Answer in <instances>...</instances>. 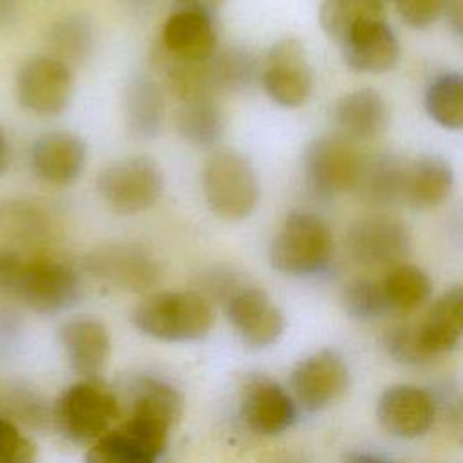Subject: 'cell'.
I'll return each mask as SVG.
<instances>
[{"mask_svg":"<svg viewBox=\"0 0 463 463\" xmlns=\"http://www.w3.org/2000/svg\"><path fill=\"white\" fill-rule=\"evenodd\" d=\"M405 168L407 163L394 154L360 157L356 179L351 190L364 203L373 206L396 204L403 201Z\"/></svg>","mask_w":463,"mask_h":463,"instance_id":"21","label":"cell"},{"mask_svg":"<svg viewBox=\"0 0 463 463\" xmlns=\"http://www.w3.org/2000/svg\"><path fill=\"white\" fill-rule=\"evenodd\" d=\"M333 235L324 219L311 212L286 217L269 246V262L286 275L320 273L331 260Z\"/></svg>","mask_w":463,"mask_h":463,"instance_id":"4","label":"cell"},{"mask_svg":"<svg viewBox=\"0 0 463 463\" xmlns=\"http://www.w3.org/2000/svg\"><path fill=\"white\" fill-rule=\"evenodd\" d=\"M123 114L127 128L134 137L150 139L157 136L165 116L159 85L148 76L132 78L125 89Z\"/></svg>","mask_w":463,"mask_h":463,"instance_id":"24","label":"cell"},{"mask_svg":"<svg viewBox=\"0 0 463 463\" xmlns=\"http://www.w3.org/2000/svg\"><path fill=\"white\" fill-rule=\"evenodd\" d=\"M49 54L61 60L69 67L89 58L94 47V31L89 20L69 16L56 22L47 36Z\"/></svg>","mask_w":463,"mask_h":463,"instance_id":"29","label":"cell"},{"mask_svg":"<svg viewBox=\"0 0 463 463\" xmlns=\"http://www.w3.org/2000/svg\"><path fill=\"white\" fill-rule=\"evenodd\" d=\"M241 416L251 432L277 436L295 423L297 405L279 383L255 378L242 391Z\"/></svg>","mask_w":463,"mask_h":463,"instance_id":"16","label":"cell"},{"mask_svg":"<svg viewBox=\"0 0 463 463\" xmlns=\"http://www.w3.org/2000/svg\"><path fill=\"white\" fill-rule=\"evenodd\" d=\"M58 342L69 365L81 378H98L110 356V336L103 322L90 317H76L58 329Z\"/></svg>","mask_w":463,"mask_h":463,"instance_id":"17","label":"cell"},{"mask_svg":"<svg viewBox=\"0 0 463 463\" xmlns=\"http://www.w3.org/2000/svg\"><path fill=\"white\" fill-rule=\"evenodd\" d=\"M87 148L80 136L72 132H47L31 146V170L49 186H67L83 172Z\"/></svg>","mask_w":463,"mask_h":463,"instance_id":"15","label":"cell"},{"mask_svg":"<svg viewBox=\"0 0 463 463\" xmlns=\"http://www.w3.org/2000/svg\"><path fill=\"white\" fill-rule=\"evenodd\" d=\"M349 385V369L335 349H320L300 360L291 373V391L306 411H322L338 402Z\"/></svg>","mask_w":463,"mask_h":463,"instance_id":"12","label":"cell"},{"mask_svg":"<svg viewBox=\"0 0 463 463\" xmlns=\"http://www.w3.org/2000/svg\"><path fill=\"white\" fill-rule=\"evenodd\" d=\"M454 188V170L439 156H420L407 163L403 201L416 210L443 204Z\"/></svg>","mask_w":463,"mask_h":463,"instance_id":"23","label":"cell"},{"mask_svg":"<svg viewBox=\"0 0 463 463\" xmlns=\"http://www.w3.org/2000/svg\"><path fill=\"white\" fill-rule=\"evenodd\" d=\"M175 127L183 139L195 146L215 145L224 132V116L212 94H199L181 99L175 114Z\"/></svg>","mask_w":463,"mask_h":463,"instance_id":"25","label":"cell"},{"mask_svg":"<svg viewBox=\"0 0 463 463\" xmlns=\"http://www.w3.org/2000/svg\"><path fill=\"white\" fill-rule=\"evenodd\" d=\"M358 152L344 136H320L304 152V177L309 192L331 199L353 188L358 165Z\"/></svg>","mask_w":463,"mask_h":463,"instance_id":"9","label":"cell"},{"mask_svg":"<svg viewBox=\"0 0 463 463\" xmlns=\"http://www.w3.org/2000/svg\"><path fill=\"white\" fill-rule=\"evenodd\" d=\"M376 416L391 436L412 439L425 434L434 423L436 400L421 387L398 383L383 391L376 403Z\"/></svg>","mask_w":463,"mask_h":463,"instance_id":"14","label":"cell"},{"mask_svg":"<svg viewBox=\"0 0 463 463\" xmlns=\"http://www.w3.org/2000/svg\"><path fill=\"white\" fill-rule=\"evenodd\" d=\"M382 18L385 4L380 0H322L318 7L320 27L336 45L364 24Z\"/></svg>","mask_w":463,"mask_h":463,"instance_id":"27","label":"cell"},{"mask_svg":"<svg viewBox=\"0 0 463 463\" xmlns=\"http://www.w3.org/2000/svg\"><path fill=\"white\" fill-rule=\"evenodd\" d=\"M344 311L356 320H373L391 311L382 282L354 279L347 282L340 297Z\"/></svg>","mask_w":463,"mask_h":463,"instance_id":"31","label":"cell"},{"mask_svg":"<svg viewBox=\"0 0 463 463\" xmlns=\"http://www.w3.org/2000/svg\"><path fill=\"white\" fill-rule=\"evenodd\" d=\"M259 76L268 98L280 107H300L311 96V67L298 38L286 36L275 42L266 54Z\"/></svg>","mask_w":463,"mask_h":463,"instance_id":"8","label":"cell"},{"mask_svg":"<svg viewBox=\"0 0 463 463\" xmlns=\"http://www.w3.org/2000/svg\"><path fill=\"white\" fill-rule=\"evenodd\" d=\"M257 58L242 47L213 51L206 58V76L212 92H241L253 85L259 76Z\"/></svg>","mask_w":463,"mask_h":463,"instance_id":"26","label":"cell"},{"mask_svg":"<svg viewBox=\"0 0 463 463\" xmlns=\"http://www.w3.org/2000/svg\"><path fill=\"white\" fill-rule=\"evenodd\" d=\"M380 2H382V4H385V2H387V0H380Z\"/></svg>","mask_w":463,"mask_h":463,"instance_id":"39","label":"cell"},{"mask_svg":"<svg viewBox=\"0 0 463 463\" xmlns=\"http://www.w3.org/2000/svg\"><path fill=\"white\" fill-rule=\"evenodd\" d=\"M425 109L429 116L449 130H459L463 125V78L459 72L436 76L425 92Z\"/></svg>","mask_w":463,"mask_h":463,"instance_id":"28","label":"cell"},{"mask_svg":"<svg viewBox=\"0 0 463 463\" xmlns=\"http://www.w3.org/2000/svg\"><path fill=\"white\" fill-rule=\"evenodd\" d=\"M118 416V398L98 378H83L69 385L52 405V423L72 443H92Z\"/></svg>","mask_w":463,"mask_h":463,"instance_id":"3","label":"cell"},{"mask_svg":"<svg viewBox=\"0 0 463 463\" xmlns=\"http://www.w3.org/2000/svg\"><path fill=\"white\" fill-rule=\"evenodd\" d=\"M391 311H412L420 307L432 291L429 275L412 264H398L382 280Z\"/></svg>","mask_w":463,"mask_h":463,"instance_id":"30","label":"cell"},{"mask_svg":"<svg viewBox=\"0 0 463 463\" xmlns=\"http://www.w3.org/2000/svg\"><path fill=\"white\" fill-rule=\"evenodd\" d=\"M226 315L241 340L250 347H268L284 333V315L264 289L242 286L230 293Z\"/></svg>","mask_w":463,"mask_h":463,"instance_id":"13","label":"cell"},{"mask_svg":"<svg viewBox=\"0 0 463 463\" xmlns=\"http://www.w3.org/2000/svg\"><path fill=\"white\" fill-rule=\"evenodd\" d=\"M383 345L387 353L407 365H421L430 362V358L421 351L414 324H398L385 331Z\"/></svg>","mask_w":463,"mask_h":463,"instance_id":"33","label":"cell"},{"mask_svg":"<svg viewBox=\"0 0 463 463\" xmlns=\"http://www.w3.org/2000/svg\"><path fill=\"white\" fill-rule=\"evenodd\" d=\"M85 269L110 286L141 293L154 288L161 277L157 260L136 244H103L85 257Z\"/></svg>","mask_w":463,"mask_h":463,"instance_id":"11","label":"cell"},{"mask_svg":"<svg viewBox=\"0 0 463 463\" xmlns=\"http://www.w3.org/2000/svg\"><path fill=\"white\" fill-rule=\"evenodd\" d=\"M34 458V441L22 432L18 423L0 418V463H29Z\"/></svg>","mask_w":463,"mask_h":463,"instance_id":"34","label":"cell"},{"mask_svg":"<svg viewBox=\"0 0 463 463\" xmlns=\"http://www.w3.org/2000/svg\"><path fill=\"white\" fill-rule=\"evenodd\" d=\"M159 47L179 60H206L217 49V33L212 14L177 9L166 18L161 29Z\"/></svg>","mask_w":463,"mask_h":463,"instance_id":"19","label":"cell"},{"mask_svg":"<svg viewBox=\"0 0 463 463\" xmlns=\"http://www.w3.org/2000/svg\"><path fill=\"white\" fill-rule=\"evenodd\" d=\"M345 248L362 266H389L411 251L407 226L389 215H367L353 221L345 233Z\"/></svg>","mask_w":463,"mask_h":463,"instance_id":"10","label":"cell"},{"mask_svg":"<svg viewBox=\"0 0 463 463\" xmlns=\"http://www.w3.org/2000/svg\"><path fill=\"white\" fill-rule=\"evenodd\" d=\"M72 90V69L51 54L25 60L14 76L16 101L34 116L61 114L71 103Z\"/></svg>","mask_w":463,"mask_h":463,"instance_id":"6","label":"cell"},{"mask_svg":"<svg viewBox=\"0 0 463 463\" xmlns=\"http://www.w3.org/2000/svg\"><path fill=\"white\" fill-rule=\"evenodd\" d=\"M441 14H445L450 31L456 36H461V31H463V0H445Z\"/></svg>","mask_w":463,"mask_h":463,"instance_id":"36","label":"cell"},{"mask_svg":"<svg viewBox=\"0 0 463 463\" xmlns=\"http://www.w3.org/2000/svg\"><path fill=\"white\" fill-rule=\"evenodd\" d=\"M414 327L420 347L430 360L452 351L459 344L463 333L461 286H452L438 297Z\"/></svg>","mask_w":463,"mask_h":463,"instance_id":"20","label":"cell"},{"mask_svg":"<svg viewBox=\"0 0 463 463\" xmlns=\"http://www.w3.org/2000/svg\"><path fill=\"white\" fill-rule=\"evenodd\" d=\"M7 166H9V141L4 130L0 128V175H4Z\"/></svg>","mask_w":463,"mask_h":463,"instance_id":"38","label":"cell"},{"mask_svg":"<svg viewBox=\"0 0 463 463\" xmlns=\"http://www.w3.org/2000/svg\"><path fill=\"white\" fill-rule=\"evenodd\" d=\"M96 186L114 212L137 213L161 197L163 174L150 157H128L105 166Z\"/></svg>","mask_w":463,"mask_h":463,"instance_id":"7","label":"cell"},{"mask_svg":"<svg viewBox=\"0 0 463 463\" xmlns=\"http://www.w3.org/2000/svg\"><path fill=\"white\" fill-rule=\"evenodd\" d=\"M333 119L344 137L353 141L373 139L389 121L387 103L374 89H358L338 99Z\"/></svg>","mask_w":463,"mask_h":463,"instance_id":"22","label":"cell"},{"mask_svg":"<svg viewBox=\"0 0 463 463\" xmlns=\"http://www.w3.org/2000/svg\"><path fill=\"white\" fill-rule=\"evenodd\" d=\"M344 63L356 72L382 74L400 58V43L385 18L373 20L353 31L340 45Z\"/></svg>","mask_w":463,"mask_h":463,"instance_id":"18","label":"cell"},{"mask_svg":"<svg viewBox=\"0 0 463 463\" xmlns=\"http://www.w3.org/2000/svg\"><path fill=\"white\" fill-rule=\"evenodd\" d=\"M130 394L128 416L90 443L89 463H154L166 450L170 430L181 418V394L156 378L136 380Z\"/></svg>","mask_w":463,"mask_h":463,"instance_id":"1","label":"cell"},{"mask_svg":"<svg viewBox=\"0 0 463 463\" xmlns=\"http://www.w3.org/2000/svg\"><path fill=\"white\" fill-rule=\"evenodd\" d=\"M132 322L150 338L192 342L210 333L215 315L210 302L195 291H159L139 302Z\"/></svg>","mask_w":463,"mask_h":463,"instance_id":"2","label":"cell"},{"mask_svg":"<svg viewBox=\"0 0 463 463\" xmlns=\"http://www.w3.org/2000/svg\"><path fill=\"white\" fill-rule=\"evenodd\" d=\"M9 420L33 430H42L52 421V407L27 383H14L5 396Z\"/></svg>","mask_w":463,"mask_h":463,"instance_id":"32","label":"cell"},{"mask_svg":"<svg viewBox=\"0 0 463 463\" xmlns=\"http://www.w3.org/2000/svg\"><path fill=\"white\" fill-rule=\"evenodd\" d=\"M203 194L217 217L241 221L259 203V181L244 156L233 150H217L204 165Z\"/></svg>","mask_w":463,"mask_h":463,"instance_id":"5","label":"cell"},{"mask_svg":"<svg viewBox=\"0 0 463 463\" xmlns=\"http://www.w3.org/2000/svg\"><path fill=\"white\" fill-rule=\"evenodd\" d=\"M400 18L412 29L430 27L443 11L445 0H392Z\"/></svg>","mask_w":463,"mask_h":463,"instance_id":"35","label":"cell"},{"mask_svg":"<svg viewBox=\"0 0 463 463\" xmlns=\"http://www.w3.org/2000/svg\"><path fill=\"white\" fill-rule=\"evenodd\" d=\"M179 9H192V11H199V13H206L212 14L213 11H217L226 0H174Z\"/></svg>","mask_w":463,"mask_h":463,"instance_id":"37","label":"cell"}]
</instances>
